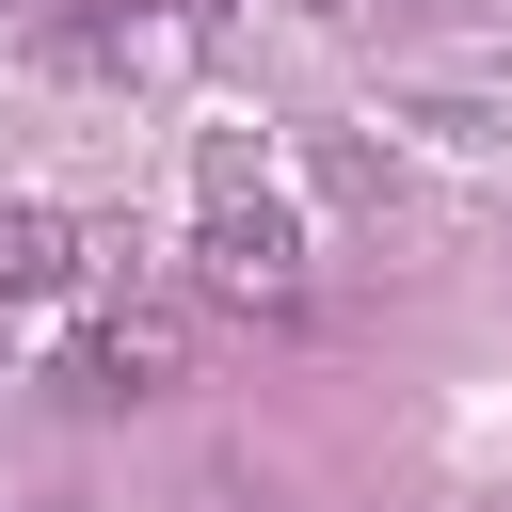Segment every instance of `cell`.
Returning a JSON list of instances; mask_svg holds the SVG:
<instances>
[{"label":"cell","mask_w":512,"mask_h":512,"mask_svg":"<svg viewBox=\"0 0 512 512\" xmlns=\"http://www.w3.org/2000/svg\"><path fill=\"white\" fill-rule=\"evenodd\" d=\"M192 192H208V208H224V192H272V160H256V144H240V128H224V144H208V160H192Z\"/></svg>","instance_id":"5"},{"label":"cell","mask_w":512,"mask_h":512,"mask_svg":"<svg viewBox=\"0 0 512 512\" xmlns=\"http://www.w3.org/2000/svg\"><path fill=\"white\" fill-rule=\"evenodd\" d=\"M176 368H192V336L160 320V304H112L96 336H80V400L112 416V400H176Z\"/></svg>","instance_id":"2"},{"label":"cell","mask_w":512,"mask_h":512,"mask_svg":"<svg viewBox=\"0 0 512 512\" xmlns=\"http://www.w3.org/2000/svg\"><path fill=\"white\" fill-rule=\"evenodd\" d=\"M80 272V224L64 208H0V288H64Z\"/></svg>","instance_id":"3"},{"label":"cell","mask_w":512,"mask_h":512,"mask_svg":"<svg viewBox=\"0 0 512 512\" xmlns=\"http://www.w3.org/2000/svg\"><path fill=\"white\" fill-rule=\"evenodd\" d=\"M192 304L288 320V304H304V208H288V192H224V208L192 224Z\"/></svg>","instance_id":"1"},{"label":"cell","mask_w":512,"mask_h":512,"mask_svg":"<svg viewBox=\"0 0 512 512\" xmlns=\"http://www.w3.org/2000/svg\"><path fill=\"white\" fill-rule=\"evenodd\" d=\"M320 192H336V208H384V144L336 128V144H320Z\"/></svg>","instance_id":"4"},{"label":"cell","mask_w":512,"mask_h":512,"mask_svg":"<svg viewBox=\"0 0 512 512\" xmlns=\"http://www.w3.org/2000/svg\"><path fill=\"white\" fill-rule=\"evenodd\" d=\"M160 16H176V32H224V0H160Z\"/></svg>","instance_id":"6"}]
</instances>
